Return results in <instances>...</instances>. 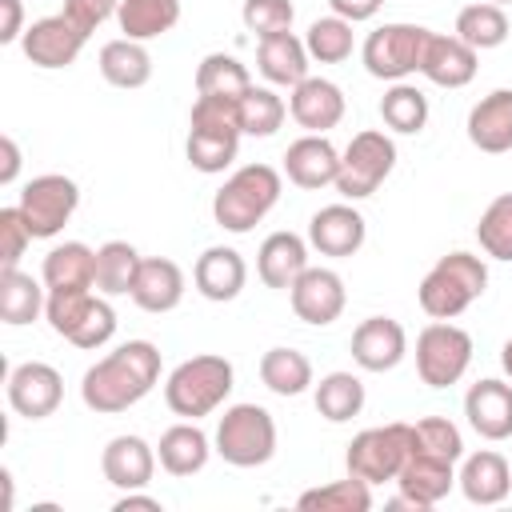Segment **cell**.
Instances as JSON below:
<instances>
[{"mask_svg":"<svg viewBox=\"0 0 512 512\" xmlns=\"http://www.w3.org/2000/svg\"><path fill=\"white\" fill-rule=\"evenodd\" d=\"M364 236H368V224L352 204H328L308 220V244L320 256H336V260L356 256Z\"/></svg>","mask_w":512,"mask_h":512,"instance_id":"d6986e66","label":"cell"},{"mask_svg":"<svg viewBox=\"0 0 512 512\" xmlns=\"http://www.w3.org/2000/svg\"><path fill=\"white\" fill-rule=\"evenodd\" d=\"M176 20H180V0H120V8H116L120 32L140 44L172 32Z\"/></svg>","mask_w":512,"mask_h":512,"instance_id":"836d02e7","label":"cell"},{"mask_svg":"<svg viewBox=\"0 0 512 512\" xmlns=\"http://www.w3.org/2000/svg\"><path fill=\"white\" fill-rule=\"evenodd\" d=\"M252 88L248 68L232 52H208L196 68V96H228L240 100Z\"/></svg>","mask_w":512,"mask_h":512,"instance_id":"ab89813d","label":"cell"},{"mask_svg":"<svg viewBox=\"0 0 512 512\" xmlns=\"http://www.w3.org/2000/svg\"><path fill=\"white\" fill-rule=\"evenodd\" d=\"M0 44H16L24 36V4L20 0H0Z\"/></svg>","mask_w":512,"mask_h":512,"instance_id":"681fc988","label":"cell"},{"mask_svg":"<svg viewBox=\"0 0 512 512\" xmlns=\"http://www.w3.org/2000/svg\"><path fill=\"white\" fill-rule=\"evenodd\" d=\"M64 400V376L44 360H24L8 372V404L24 420H44Z\"/></svg>","mask_w":512,"mask_h":512,"instance_id":"9a60e30c","label":"cell"},{"mask_svg":"<svg viewBox=\"0 0 512 512\" xmlns=\"http://www.w3.org/2000/svg\"><path fill=\"white\" fill-rule=\"evenodd\" d=\"M244 280H248V264L236 248H224V244H212L196 256V268H192V284L204 300L212 304H228L244 292Z\"/></svg>","mask_w":512,"mask_h":512,"instance_id":"7402d4cb","label":"cell"},{"mask_svg":"<svg viewBox=\"0 0 512 512\" xmlns=\"http://www.w3.org/2000/svg\"><path fill=\"white\" fill-rule=\"evenodd\" d=\"M76 204H80V188H76V180L64 176V172L32 176V180L24 184V192H20V200H16V208H20L24 220H28L32 240H52V236H60L64 224L72 220Z\"/></svg>","mask_w":512,"mask_h":512,"instance_id":"7c38bea8","label":"cell"},{"mask_svg":"<svg viewBox=\"0 0 512 512\" xmlns=\"http://www.w3.org/2000/svg\"><path fill=\"white\" fill-rule=\"evenodd\" d=\"M484 288H488V264L472 252H448L424 272L416 300L432 320H456L464 308H472L484 296Z\"/></svg>","mask_w":512,"mask_h":512,"instance_id":"277c9868","label":"cell"},{"mask_svg":"<svg viewBox=\"0 0 512 512\" xmlns=\"http://www.w3.org/2000/svg\"><path fill=\"white\" fill-rule=\"evenodd\" d=\"M156 448L144 436H112L100 452V472L112 488L132 492V488H148L152 472H156Z\"/></svg>","mask_w":512,"mask_h":512,"instance_id":"ffe728a7","label":"cell"},{"mask_svg":"<svg viewBox=\"0 0 512 512\" xmlns=\"http://www.w3.org/2000/svg\"><path fill=\"white\" fill-rule=\"evenodd\" d=\"M28 244H32V232H28L24 212L16 204L12 208H0V272L4 268H16Z\"/></svg>","mask_w":512,"mask_h":512,"instance_id":"7dc6e473","label":"cell"},{"mask_svg":"<svg viewBox=\"0 0 512 512\" xmlns=\"http://www.w3.org/2000/svg\"><path fill=\"white\" fill-rule=\"evenodd\" d=\"M352 24L344 20V16H320V20H312L308 24V32H304V48H308V56L316 60V64H340V60H348L352 56Z\"/></svg>","mask_w":512,"mask_h":512,"instance_id":"b9f144b4","label":"cell"},{"mask_svg":"<svg viewBox=\"0 0 512 512\" xmlns=\"http://www.w3.org/2000/svg\"><path fill=\"white\" fill-rule=\"evenodd\" d=\"M156 384H160L156 344L152 340H124L120 348H112L108 356H100L84 372L80 400L100 416H116V412H128L132 404H140Z\"/></svg>","mask_w":512,"mask_h":512,"instance_id":"6da1fadb","label":"cell"},{"mask_svg":"<svg viewBox=\"0 0 512 512\" xmlns=\"http://www.w3.org/2000/svg\"><path fill=\"white\" fill-rule=\"evenodd\" d=\"M292 0H244L240 8V20L248 32L256 36H272V32H292Z\"/></svg>","mask_w":512,"mask_h":512,"instance_id":"bcb514c9","label":"cell"},{"mask_svg":"<svg viewBox=\"0 0 512 512\" xmlns=\"http://www.w3.org/2000/svg\"><path fill=\"white\" fill-rule=\"evenodd\" d=\"M476 240L484 248V256L492 260H512V192H500L476 224Z\"/></svg>","mask_w":512,"mask_h":512,"instance_id":"ee69618b","label":"cell"},{"mask_svg":"<svg viewBox=\"0 0 512 512\" xmlns=\"http://www.w3.org/2000/svg\"><path fill=\"white\" fill-rule=\"evenodd\" d=\"M408 444H412V424H400V420L356 432L352 444H348V452H344L348 476H360L368 484L396 480V472L408 460Z\"/></svg>","mask_w":512,"mask_h":512,"instance_id":"30bf717a","label":"cell"},{"mask_svg":"<svg viewBox=\"0 0 512 512\" xmlns=\"http://www.w3.org/2000/svg\"><path fill=\"white\" fill-rule=\"evenodd\" d=\"M284 176L304 192L328 188L340 176V152L332 148L324 132H304L300 140L284 148Z\"/></svg>","mask_w":512,"mask_h":512,"instance_id":"e0dca14e","label":"cell"},{"mask_svg":"<svg viewBox=\"0 0 512 512\" xmlns=\"http://www.w3.org/2000/svg\"><path fill=\"white\" fill-rule=\"evenodd\" d=\"M304 268H308V240H300L296 232H272V236H264V244L256 252V272H260V280L268 288L288 292Z\"/></svg>","mask_w":512,"mask_h":512,"instance_id":"f546056e","label":"cell"},{"mask_svg":"<svg viewBox=\"0 0 512 512\" xmlns=\"http://www.w3.org/2000/svg\"><path fill=\"white\" fill-rule=\"evenodd\" d=\"M140 252L128 240H108L96 248V292L100 296H128L140 272Z\"/></svg>","mask_w":512,"mask_h":512,"instance_id":"d590c367","label":"cell"},{"mask_svg":"<svg viewBox=\"0 0 512 512\" xmlns=\"http://www.w3.org/2000/svg\"><path fill=\"white\" fill-rule=\"evenodd\" d=\"M232 384H236L232 360L204 352V356H192V360H184V364H176L168 372V380H164V404L176 416H184V420H200V416L216 412L228 400Z\"/></svg>","mask_w":512,"mask_h":512,"instance_id":"5b68a950","label":"cell"},{"mask_svg":"<svg viewBox=\"0 0 512 512\" xmlns=\"http://www.w3.org/2000/svg\"><path fill=\"white\" fill-rule=\"evenodd\" d=\"M416 452H432V456H444V460H464V440H460V428L444 416H424L412 424V444Z\"/></svg>","mask_w":512,"mask_h":512,"instance_id":"f6af8a7d","label":"cell"},{"mask_svg":"<svg viewBox=\"0 0 512 512\" xmlns=\"http://www.w3.org/2000/svg\"><path fill=\"white\" fill-rule=\"evenodd\" d=\"M84 44H88V32H84L80 24H72L64 12L32 20V24L24 28V36H20V48H24L28 64L48 68V72L76 64V56L84 52Z\"/></svg>","mask_w":512,"mask_h":512,"instance_id":"5bb4252c","label":"cell"},{"mask_svg":"<svg viewBox=\"0 0 512 512\" xmlns=\"http://www.w3.org/2000/svg\"><path fill=\"white\" fill-rule=\"evenodd\" d=\"M116 8H120V0H64V16H68L72 24H80L88 36H92L108 16H116Z\"/></svg>","mask_w":512,"mask_h":512,"instance_id":"c3c4849f","label":"cell"},{"mask_svg":"<svg viewBox=\"0 0 512 512\" xmlns=\"http://www.w3.org/2000/svg\"><path fill=\"white\" fill-rule=\"evenodd\" d=\"M464 128H468L472 148H480L488 156L512 152V88H496L484 100H476Z\"/></svg>","mask_w":512,"mask_h":512,"instance_id":"484cf974","label":"cell"},{"mask_svg":"<svg viewBox=\"0 0 512 512\" xmlns=\"http://www.w3.org/2000/svg\"><path fill=\"white\" fill-rule=\"evenodd\" d=\"M280 188H284V180H280V172L272 164H244L212 196V220L224 232L244 236V232H252L276 208Z\"/></svg>","mask_w":512,"mask_h":512,"instance_id":"3957f363","label":"cell"},{"mask_svg":"<svg viewBox=\"0 0 512 512\" xmlns=\"http://www.w3.org/2000/svg\"><path fill=\"white\" fill-rule=\"evenodd\" d=\"M288 116L304 132H328L344 120V92L324 76H304L288 96Z\"/></svg>","mask_w":512,"mask_h":512,"instance_id":"cb8c5ba5","label":"cell"},{"mask_svg":"<svg viewBox=\"0 0 512 512\" xmlns=\"http://www.w3.org/2000/svg\"><path fill=\"white\" fill-rule=\"evenodd\" d=\"M308 48L296 32H272V36H260L256 44V68L268 84H280V88H296L304 76H308Z\"/></svg>","mask_w":512,"mask_h":512,"instance_id":"f1b7e54d","label":"cell"},{"mask_svg":"<svg viewBox=\"0 0 512 512\" xmlns=\"http://www.w3.org/2000/svg\"><path fill=\"white\" fill-rule=\"evenodd\" d=\"M312 400L328 424H344V420L360 416V408H364V380L352 372H328V376H320Z\"/></svg>","mask_w":512,"mask_h":512,"instance_id":"8d00e7d4","label":"cell"},{"mask_svg":"<svg viewBox=\"0 0 512 512\" xmlns=\"http://www.w3.org/2000/svg\"><path fill=\"white\" fill-rule=\"evenodd\" d=\"M472 364V336L452 320H432L416 336V372L428 388H452Z\"/></svg>","mask_w":512,"mask_h":512,"instance_id":"8fae6325","label":"cell"},{"mask_svg":"<svg viewBox=\"0 0 512 512\" xmlns=\"http://www.w3.org/2000/svg\"><path fill=\"white\" fill-rule=\"evenodd\" d=\"M432 28L424 24H380L368 32L364 48H360V60L368 68V76L376 80H408L412 72H420V60H424V44H428Z\"/></svg>","mask_w":512,"mask_h":512,"instance_id":"9c48e42d","label":"cell"},{"mask_svg":"<svg viewBox=\"0 0 512 512\" xmlns=\"http://www.w3.org/2000/svg\"><path fill=\"white\" fill-rule=\"evenodd\" d=\"M500 368H504V376L512 380V336H508L504 348H500Z\"/></svg>","mask_w":512,"mask_h":512,"instance_id":"db71d44e","label":"cell"},{"mask_svg":"<svg viewBox=\"0 0 512 512\" xmlns=\"http://www.w3.org/2000/svg\"><path fill=\"white\" fill-rule=\"evenodd\" d=\"M44 320L52 324L56 336H64L68 344L76 348H104L112 336H116V312L104 296H96L92 288L88 292H60V296H48V308H44Z\"/></svg>","mask_w":512,"mask_h":512,"instance_id":"52a82bcc","label":"cell"},{"mask_svg":"<svg viewBox=\"0 0 512 512\" xmlns=\"http://www.w3.org/2000/svg\"><path fill=\"white\" fill-rule=\"evenodd\" d=\"M156 456H160V468L168 476H196L208 456H212V444L208 436L196 428V420H180L172 428H164L160 444H156Z\"/></svg>","mask_w":512,"mask_h":512,"instance_id":"4dcf8cb0","label":"cell"},{"mask_svg":"<svg viewBox=\"0 0 512 512\" xmlns=\"http://www.w3.org/2000/svg\"><path fill=\"white\" fill-rule=\"evenodd\" d=\"M464 416L476 436L484 440H508L512 436V384L504 380H476L464 392Z\"/></svg>","mask_w":512,"mask_h":512,"instance_id":"d4e9b609","label":"cell"},{"mask_svg":"<svg viewBox=\"0 0 512 512\" xmlns=\"http://www.w3.org/2000/svg\"><path fill=\"white\" fill-rule=\"evenodd\" d=\"M48 308V288L44 280L20 272V268H4L0 272V316L4 324L20 328V324H32L40 320V312Z\"/></svg>","mask_w":512,"mask_h":512,"instance_id":"1f68e13d","label":"cell"},{"mask_svg":"<svg viewBox=\"0 0 512 512\" xmlns=\"http://www.w3.org/2000/svg\"><path fill=\"white\" fill-rule=\"evenodd\" d=\"M240 136H244V128H240L236 100L196 96L192 116H188V144H184V156L196 172H204V176L224 172L240 152Z\"/></svg>","mask_w":512,"mask_h":512,"instance_id":"7a4b0ae2","label":"cell"},{"mask_svg":"<svg viewBox=\"0 0 512 512\" xmlns=\"http://www.w3.org/2000/svg\"><path fill=\"white\" fill-rule=\"evenodd\" d=\"M408 356V332L392 316H368L352 332V360L364 372H392Z\"/></svg>","mask_w":512,"mask_h":512,"instance_id":"ac0fdd59","label":"cell"},{"mask_svg":"<svg viewBox=\"0 0 512 512\" xmlns=\"http://www.w3.org/2000/svg\"><path fill=\"white\" fill-rule=\"evenodd\" d=\"M380 4H384V0H328V8H332L336 16H344L348 24H364V20H372V16L380 12Z\"/></svg>","mask_w":512,"mask_h":512,"instance_id":"f907efd6","label":"cell"},{"mask_svg":"<svg viewBox=\"0 0 512 512\" xmlns=\"http://www.w3.org/2000/svg\"><path fill=\"white\" fill-rule=\"evenodd\" d=\"M452 484H456V460L408 448V460L396 472V488H400L396 508H412V512L436 508L452 492Z\"/></svg>","mask_w":512,"mask_h":512,"instance_id":"4fadbf2b","label":"cell"},{"mask_svg":"<svg viewBox=\"0 0 512 512\" xmlns=\"http://www.w3.org/2000/svg\"><path fill=\"white\" fill-rule=\"evenodd\" d=\"M40 280H44L48 296L88 292V288H96V252L88 244H80V240H64L44 256Z\"/></svg>","mask_w":512,"mask_h":512,"instance_id":"4316f807","label":"cell"},{"mask_svg":"<svg viewBox=\"0 0 512 512\" xmlns=\"http://www.w3.org/2000/svg\"><path fill=\"white\" fill-rule=\"evenodd\" d=\"M260 380L276 396H300L316 384L312 380V360L296 348H268L260 356Z\"/></svg>","mask_w":512,"mask_h":512,"instance_id":"e575fe53","label":"cell"},{"mask_svg":"<svg viewBox=\"0 0 512 512\" xmlns=\"http://www.w3.org/2000/svg\"><path fill=\"white\" fill-rule=\"evenodd\" d=\"M396 168V144L388 132L380 128H364L348 140V148L340 152V176H336V192L344 200H364L372 196Z\"/></svg>","mask_w":512,"mask_h":512,"instance_id":"ba28073f","label":"cell"},{"mask_svg":"<svg viewBox=\"0 0 512 512\" xmlns=\"http://www.w3.org/2000/svg\"><path fill=\"white\" fill-rule=\"evenodd\" d=\"M476 60H480V52H476L472 44H464L456 32H452V36L432 32L428 44H424L420 76L432 80L436 88H464V84H472V76H476V68H480Z\"/></svg>","mask_w":512,"mask_h":512,"instance_id":"44dd1931","label":"cell"},{"mask_svg":"<svg viewBox=\"0 0 512 512\" xmlns=\"http://www.w3.org/2000/svg\"><path fill=\"white\" fill-rule=\"evenodd\" d=\"M216 456L232 468H260L276 456V420L260 404H232L216 424Z\"/></svg>","mask_w":512,"mask_h":512,"instance_id":"8992f818","label":"cell"},{"mask_svg":"<svg viewBox=\"0 0 512 512\" xmlns=\"http://www.w3.org/2000/svg\"><path fill=\"white\" fill-rule=\"evenodd\" d=\"M132 304L144 308V312H172L180 300H184V272L176 260L168 256H148L140 260V272H136V284H132Z\"/></svg>","mask_w":512,"mask_h":512,"instance_id":"83f0119b","label":"cell"},{"mask_svg":"<svg viewBox=\"0 0 512 512\" xmlns=\"http://www.w3.org/2000/svg\"><path fill=\"white\" fill-rule=\"evenodd\" d=\"M132 508H148V512H164V504H160L156 496H144L140 488H132V492H124V496L116 500V512H132Z\"/></svg>","mask_w":512,"mask_h":512,"instance_id":"f5cc1de1","label":"cell"},{"mask_svg":"<svg viewBox=\"0 0 512 512\" xmlns=\"http://www.w3.org/2000/svg\"><path fill=\"white\" fill-rule=\"evenodd\" d=\"M296 508L300 512H368L372 508V484L360 480V476L332 480V484H320V488L300 492Z\"/></svg>","mask_w":512,"mask_h":512,"instance_id":"f35d334b","label":"cell"},{"mask_svg":"<svg viewBox=\"0 0 512 512\" xmlns=\"http://www.w3.org/2000/svg\"><path fill=\"white\" fill-rule=\"evenodd\" d=\"M492 4H500V8H504V4H512V0H492Z\"/></svg>","mask_w":512,"mask_h":512,"instance_id":"11a10c76","label":"cell"},{"mask_svg":"<svg viewBox=\"0 0 512 512\" xmlns=\"http://www.w3.org/2000/svg\"><path fill=\"white\" fill-rule=\"evenodd\" d=\"M0 152H4L0 184H12V180H16V172H20V148H16V140H12V136H4V140H0Z\"/></svg>","mask_w":512,"mask_h":512,"instance_id":"816d5d0a","label":"cell"},{"mask_svg":"<svg viewBox=\"0 0 512 512\" xmlns=\"http://www.w3.org/2000/svg\"><path fill=\"white\" fill-rule=\"evenodd\" d=\"M456 484H460V492H464L468 504H480V508L504 504L508 492H512V464L500 452L480 448V452L464 456V464L456 472Z\"/></svg>","mask_w":512,"mask_h":512,"instance_id":"603a6c76","label":"cell"},{"mask_svg":"<svg viewBox=\"0 0 512 512\" xmlns=\"http://www.w3.org/2000/svg\"><path fill=\"white\" fill-rule=\"evenodd\" d=\"M456 36L464 44H472L476 52H488V48H500L508 40V12L492 0H476L468 8H460L456 16Z\"/></svg>","mask_w":512,"mask_h":512,"instance_id":"74e56055","label":"cell"},{"mask_svg":"<svg viewBox=\"0 0 512 512\" xmlns=\"http://www.w3.org/2000/svg\"><path fill=\"white\" fill-rule=\"evenodd\" d=\"M100 76L112 84V88H144L152 80V56L140 40H108L100 48Z\"/></svg>","mask_w":512,"mask_h":512,"instance_id":"d6a6232c","label":"cell"},{"mask_svg":"<svg viewBox=\"0 0 512 512\" xmlns=\"http://www.w3.org/2000/svg\"><path fill=\"white\" fill-rule=\"evenodd\" d=\"M236 112H240V128L244 136H272L284 116H288V104L272 92V88H248L240 100H236Z\"/></svg>","mask_w":512,"mask_h":512,"instance_id":"7bdbcfd3","label":"cell"},{"mask_svg":"<svg viewBox=\"0 0 512 512\" xmlns=\"http://www.w3.org/2000/svg\"><path fill=\"white\" fill-rule=\"evenodd\" d=\"M380 120L400 132V136H416L424 124H428V96L408 84V80H396L384 96H380Z\"/></svg>","mask_w":512,"mask_h":512,"instance_id":"60d3db41","label":"cell"},{"mask_svg":"<svg viewBox=\"0 0 512 512\" xmlns=\"http://www.w3.org/2000/svg\"><path fill=\"white\" fill-rule=\"evenodd\" d=\"M288 300H292V312L312 324V328H328L332 320H340L344 304H348V292H344V280L340 272L332 268H304L296 276V284L288 288Z\"/></svg>","mask_w":512,"mask_h":512,"instance_id":"2e32d148","label":"cell"}]
</instances>
